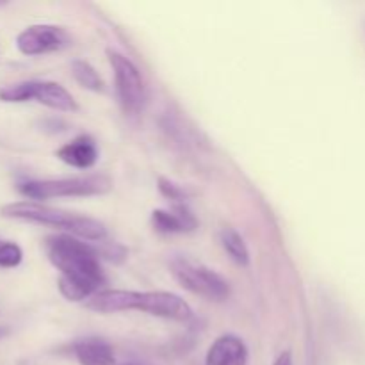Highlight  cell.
Listing matches in <instances>:
<instances>
[{
	"instance_id": "cell-1",
	"label": "cell",
	"mask_w": 365,
	"mask_h": 365,
	"mask_svg": "<svg viewBox=\"0 0 365 365\" xmlns=\"http://www.w3.org/2000/svg\"><path fill=\"white\" fill-rule=\"evenodd\" d=\"M46 255L61 273L59 291L68 302L91 299L106 285L98 246H91L70 234L46 239Z\"/></svg>"
},
{
	"instance_id": "cell-2",
	"label": "cell",
	"mask_w": 365,
	"mask_h": 365,
	"mask_svg": "<svg viewBox=\"0 0 365 365\" xmlns=\"http://www.w3.org/2000/svg\"><path fill=\"white\" fill-rule=\"evenodd\" d=\"M86 307L98 314H116L138 310L150 316L171 321H189L192 309L184 298L168 291H121V289H102Z\"/></svg>"
},
{
	"instance_id": "cell-3",
	"label": "cell",
	"mask_w": 365,
	"mask_h": 365,
	"mask_svg": "<svg viewBox=\"0 0 365 365\" xmlns=\"http://www.w3.org/2000/svg\"><path fill=\"white\" fill-rule=\"evenodd\" d=\"M0 214L4 217H9V220L59 228V230H64L66 234L82 239V241L102 242L107 235L106 225L95 217L43 205L39 202L9 203V205H4L0 209Z\"/></svg>"
},
{
	"instance_id": "cell-4",
	"label": "cell",
	"mask_w": 365,
	"mask_h": 365,
	"mask_svg": "<svg viewBox=\"0 0 365 365\" xmlns=\"http://www.w3.org/2000/svg\"><path fill=\"white\" fill-rule=\"evenodd\" d=\"M113 189V180L106 175H78V177L50 178V180H25L18 184V191L25 198L52 200L70 196H100Z\"/></svg>"
},
{
	"instance_id": "cell-5",
	"label": "cell",
	"mask_w": 365,
	"mask_h": 365,
	"mask_svg": "<svg viewBox=\"0 0 365 365\" xmlns=\"http://www.w3.org/2000/svg\"><path fill=\"white\" fill-rule=\"evenodd\" d=\"M170 269L175 280L192 294L202 296L209 302H225L230 296L228 282L220 273L198 260L177 255L171 259Z\"/></svg>"
},
{
	"instance_id": "cell-6",
	"label": "cell",
	"mask_w": 365,
	"mask_h": 365,
	"mask_svg": "<svg viewBox=\"0 0 365 365\" xmlns=\"http://www.w3.org/2000/svg\"><path fill=\"white\" fill-rule=\"evenodd\" d=\"M0 100L9 103L36 100L41 106L61 113H75L77 102L66 88L52 81H24L0 88Z\"/></svg>"
},
{
	"instance_id": "cell-7",
	"label": "cell",
	"mask_w": 365,
	"mask_h": 365,
	"mask_svg": "<svg viewBox=\"0 0 365 365\" xmlns=\"http://www.w3.org/2000/svg\"><path fill=\"white\" fill-rule=\"evenodd\" d=\"M107 59H109L110 68H113L116 95L123 113L130 114V116L141 113L146 100V88L141 71L138 70V66L128 57L116 52V50H107Z\"/></svg>"
},
{
	"instance_id": "cell-8",
	"label": "cell",
	"mask_w": 365,
	"mask_h": 365,
	"mask_svg": "<svg viewBox=\"0 0 365 365\" xmlns=\"http://www.w3.org/2000/svg\"><path fill=\"white\" fill-rule=\"evenodd\" d=\"M71 38L66 29L57 25H31L16 38V46L24 56H41V53L59 52L70 45Z\"/></svg>"
},
{
	"instance_id": "cell-9",
	"label": "cell",
	"mask_w": 365,
	"mask_h": 365,
	"mask_svg": "<svg viewBox=\"0 0 365 365\" xmlns=\"http://www.w3.org/2000/svg\"><path fill=\"white\" fill-rule=\"evenodd\" d=\"M205 365H248V348L237 335H221L209 348Z\"/></svg>"
},
{
	"instance_id": "cell-10",
	"label": "cell",
	"mask_w": 365,
	"mask_h": 365,
	"mask_svg": "<svg viewBox=\"0 0 365 365\" xmlns=\"http://www.w3.org/2000/svg\"><path fill=\"white\" fill-rule=\"evenodd\" d=\"M152 225L160 234H185L198 227V221L184 203H177L170 210H153Z\"/></svg>"
},
{
	"instance_id": "cell-11",
	"label": "cell",
	"mask_w": 365,
	"mask_h": 365,
	"mask_svg": "<svg viewBox=\"0 0 365 365\" xmlns=\"http://www.w3.org/2000/svg\"><path fill=\"white\" fill-rule=\"evenodd\" d=\"M57 157L64 164L77 170H89L98 160V146L91 135H78L57 150Z\"/></svg>"
},
{
	"instance_id": "cell-12",
	"label": "cell",
	"mask_w": 365,
	"mask_h": 365,
	"mask_svg": "<svg viewBox=\"0 0 365 365\" xmlns=\"http://www.w3.org/2000/svg\"><path fill=\"white\" fill-rule=\"evenodd\" d=\"M75 359L81 365H116L113 346L98 337H86L71 346Z\"/></svg>"
},
{
	"instance_id": "cell-13",
	"label": "cell",
	"mask_w": 365,
	"mask_h": 365,
	"mask_svg": "<svg viewBox=\"0 0 365 365\" xmlns=\"http://www.w3.org/2000/svg\"><path fill=\"white\" fill-rule=\"evenodd\" d=\"M220 241L225 252L228 253V257H230L235 264H239V266H248V246H246L245 239L241 237V234H239L237 230H234V228H223V230L220 232Z\"/></svg>"
},
{
	"instance_id": "cell-14",
	"label": "cell",
	"mask_w": 365,
	"mask_h": 365,
	"mask_svg": "<svg viewBox=\"0 0 365 365\" xmlns=\"http://www.w3.org/2000/svg\"><path fill=\"white\" fill-rule=\"evenodd\" d=\"M71 73H73L75 81H77L82 88L89 89V91H102L103 89V78L100 77L98 71H96L88 61H73V63H71Z\"/></svg>"
},
{
	"instance_id": "cell-15",
	"label": "cell",
	"mask_w": 365,
	"mask_h": 365,
	"mask_svg": "<svg viewBox=\"0 0 365 365\" xmlns=\"http://www.w3.org/2000/svg\"><path fill=\"white\" fill-rule=\"evenodd\" d=\"M21 259L24 252L16 242L0 239V267H16L21 264Z\"/></svg>"
},
{
	"instance_id": "cell-16",
	"label": "cell",
	"mask_w": 365,
	"mask_h": 365,
	"mask_svg": "<svg viewBox=\"0 0 365 365\" xmlns=\"http://www.w3.org/2000/svg\"><path fill=\"white\" fill-rule=\"evenodd\" d=\"M159 189L160 192H163L166 198L173 200V202H180V200H185L187 198V192H185L184 187H180V185L173 184L171 180H168V178H159Z\"/></svg>"
},
{
	"instance_id": "cell-17",
	"label": "cell",
	"mask_w": 365,
	"mask_h": 365,
	"mask_svg": "<svg viewBox=\"0 0 365 365\" xmlns=\"http://www.w3.org/2000/svg\"><path fill=\"white\" fill-rule=\"evenodd\" d=\"M273 365H294V364H292V355L289 351L282 353V355L278 356L277 360H274Z\"/></svg>"
},
{
	"instance_id": "cell-18",
	"label": "cell",
	"mask_w": 365,
	"mask_h": 365,
	"mask_svg": "<svg viewBox=\"0 0 365 365\" xmlns=\"http://www.w3.org/2000/svg\"><path fill=\"white\" fill-rule=\"evenodd\" d=\"M7 334H9V330H7V328H4V327H0V341H2V339L6 337Z\"/></svg>"
},
{
	"instance_id": "cell-19",
	"label": "cell",
	"mask_w": 365,
	"mask_h": 365,
	"mask_svg": "<svg viewBox=\"0 0 365 365\" xmlns=\"http://www.w3.org/2000/svg\"><path fill=\"white\" fill-rule=\"evenodd\" d=\"M121 365H139V364H134V362H128V364H121Z\"/></svg>"
}]
</instances>
